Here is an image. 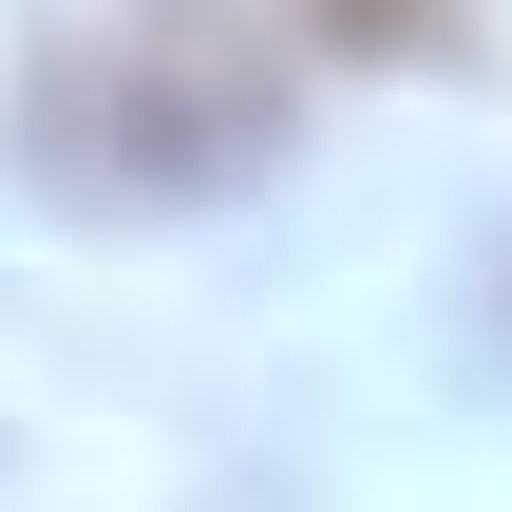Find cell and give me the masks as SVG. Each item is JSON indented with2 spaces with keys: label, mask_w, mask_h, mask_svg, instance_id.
<instances>
[{
  "label": "cell",
  "mask_w": 512,
  "mask_h": 512,
  "mask_svg": "<svg viewBox=\"0 0 512 512\" xmlns=\"http://www.w3.org/2000/svg\"><path fill=\"white\" fill-rule=\"evenodd\" d=\"M285 152V19L266 0H95L19 76V171L76 209H209Z\"/></svg>",
  "instance_id": "1"
},
{
  "label": "cell",
  "mask_w": 512,
  "mask_h": 512,
  "mask_svg": "<svg viewBox=\"0 0 512 512\" xmlns=\"http://www.w3.org/2000/svg\"><path fill=\"white\" fill-rule=\"evenodd\" d=\"M304 38H342V57H418V38H456V0H304Z\"/></svg>",
  "instance_id": "2"
}]
</instances>
